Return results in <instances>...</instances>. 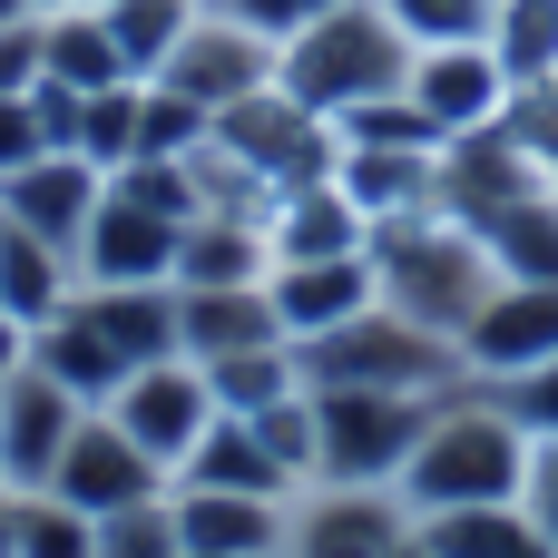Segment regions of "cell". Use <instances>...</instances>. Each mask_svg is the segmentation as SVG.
<instances>
[{
  "mask_svg": "<svg viewBox=\"0 0 558 558\" xmlns=\"http://www.w3.org/2000/svg\"><path fill=\"white\" fill-rule=\"evenodd\" d=\"M530 451H539V441L520 432V412H510L500 392L461 383V392L422 422V441H412L392 500H402L412 520H441V510H500V500L530 490Z\"/></svg>",
  "mask_w": 558,
  "mask_h": 558,
  "instance_id": "cell-1",
  "label": "cell"
},
{
  "mask_svg": "<svg viewBox=\"0 0 558 558\" xmlns=\"http://www.w3.org/2000/svg\"><path fill=\"white\" fill-rule=\"evenodd\" d=\"M373 284H383V304H392V314H412V324H432V333H451V343H461V324L490 304L500 265H490V245H481V226H471V216L422 206V216L373 226Z\"/></svg>",
  "mask_w": 558,
  "mask_h": 558,
  "instance_id": "cell-2",
  "label": "cell"
},
{
  "mask_svg": "<svg viewBox=\"0 0 558 558\" xmlns=\"http://www.w3.org/2000/svg\"><path fill=\"white\" fill-rule=\"evenodd\" d=\"M412 78V39L392 29L383 0H343V10H314L284 49H275V88L304 98L314 118H353L373 98H392Z\"/></svg>",
  "mask_w": 558,
  "mask_h": 558,
  "instance_id": "cell-3",
  "label": "cell"
},
{
  "mask_svg": "<svg viewBox=\"0 0 558 558\" xmlns=\"http://www.w3.org/2000/svg\"><path fill=\"white\" fill-rule=\"evenodd\" d=\"M451 392H363V383H314V481L343 490H392L422 422Z\"/></svg>",
  "mask_w": 558,
  "mask_h": 558,
  "instance_id": "cell-4",
  "label": "cell"
},
{
  "mask_svg": "<svg viewBox=\"0 0 558 558\" xmlns=\"http://www.w3.org/2000/svg\"><path fill=\"white\" fill-rule=\"evenodd\" d=\"M294 353H304V383H363V392H461L471 383L461 343L392 314V304H373V314H353V324H333V333H314Z\"/></svg>",
  "mask_w": 558,
  "mask_h": 558,
  "instance_id": "cell-5",
  "label": "cell"
},
{
  "mask_svg": "<svg viewBox=\"0 0 558 558\" xmlns=\"http://www.w3.org/2000/svg\"><path fill=\"white\" fill-rule=\"evenodd\" d=\"M216 157H235L265 196H294V186L333 177V118H314L284 88H255V98H235L216 118Z\"/></svg>",
  "mask_w": 558,
  "mask_h": 558,
  "instance_id": "cell-6",
  "label": "cell"
},
{
  "mask_svg": "<svg viewBox=\"0 0 558 558\" xmlns=\"http://www.w3.org/2000/svg\"><path fill=\"white\" fill-rule=\"evenodd\" d=\"M167 481H177V461L206 441V422H216V383H206V363H186V353H167V363H147V373H128L118 383V402H98Z\"/></svg>",
  "mask_w": 558,
  "mask_h": 558,
  "instance_id": "cell-7",
  "label": "cell"
},
{
  "mask_svg": "<svg viewBox=\"0 0 558 558\" xmlns=\"http://www.w3.org/2000/svg\"><path fill=\"white\" fill-rule=\"evenodd\" d=\"M412 108L432 118V137L451 147V137H481V128H500L510 108H520V78L500 69V49L490 39H461V49H412Z\"/></svg>",
  "mask_w": 558,
  "mask_h": 558,
  "instance_id": "cell-8",
  "label": "cell"
},
{
  "mask_svg": "<svg viewBox=\"0 0 558 558\" xmlns=\"http://www.w3.org/2000/svg\"><path fill=\"white\" fill-rule=\"evenodd\" d=\"M539 363H558V284H490V304L461 324V373L500 392Z\"/></svg>",
  "mask_w": 558,
  "mask_h": 558,
  "instance_id": "cell-9",
  "label": "cell"
},
{
  "mask_svg": "<svg viewBox=\"0 0 558 558\" xmlns=\"http://www.w3.org/2000/svg\"><path fill=\"white\" fill-rule=\"evenodd\" d=\"M157 88H177V98H196V108H235V98H255V88H275V39H255V29H235L226 10H206L196 0V20H186V39L167 49V69H157Z\"/></svg>",
  "mask_w": 558,
  "mask_h": 558,
  "instance_id": "cell-10",
  "label": "cell"
},
{
  "mask_svg": "<svg viewBox=\"0 0 558 558\" xmlns=\"http://www.w3.org/2000/svg\"><path fill=\"white\" fill-rule=\"evenodd\" d=\"M402 539H412V510L392 490H343V481H304L284 520V558H392Z\"/></svg>",
  "mask_w": 558,
  "mask_h": 558,
  "instance_id": "cell-11",
  "label": "cell"
},
{
  "mask_svg": "<svg viewBox=\"0 0 558 558\" xmlns=\"http://www.w3.org/2000/svg\"><path fill=\"white\" fill-rule=\"evenodd\" d=\"M39 490H59L69 510H88V520H108V510H137V500H157L167 490V471L108 422V412H88L78 432H69V451H59V471L39 481Z\"/></svg>",
  "mask_w": 558,
  "mask_h": 558,
  "instance_id": "cell-12",
  "label": "cell"
},
{
  "mask_svg": "<svg viewBox=\"0 0 558 558\" xmlns=\"http://www.w3.org/2000/svg\"><path fill=\"white\" fill-rule=\"evenodd\" d=\"M177 235H186L177 216H157L128 186H108L88 235H78V284H177Z\"/></svg>",
  "mask_w": 558,
  "mask_h": 558,
  "instance_id": "cell-13",
  "label": "cell"
},
{
  "mask_svg": "<svg viewBox=\"0 0 558 558\" xmlns=\"http://www.w3.org/2000/svg\"><path fill=\"white\" fill-rule=\"evenodd\" d=\"M78 422H88V402H78L69 383H49L39 363H20V373L0 383V481H10V490H39V481L59 471V451H69Z\"/></svg>",
  "mask_w": 558,
  "mask_h": 558,
  "instance_id": "cell-14",
  "label": "cell"
},
{
  "mask_svg": "<svg viewBox=\"0 0 558 558\" xmlns=\"http://www.w3.org/2000/svg\"><path fill=\"white\" fill-rule=\"evenodd\" d=\"M520 196H549V167L530 157V137H520L510 118L441 147V206H451V216L481 226V216H500V206H520Z\"/></svg>",
  "mask_w": 558,
  "mask_h": 558,
  "instance_id": "cell-15",
  "label": "cell"
},
{
  "mask_svg": "<svg viewBox=\"0 0 558 558\" xmlns=\"http://www.w3.org/2000/svg\"><path fill=\"white\" fill-rule=\"evenodd\" d=\"M98 196H108V177H98L88 157H59V147L29 157L20 177H0V216L29 226V235H49V245H69V265H78V235H88Z\"/></svg>",
  "mask_w": 558,
  "mask_h": 558,
  "instance_id": "cell-16",
  "label": "cell"
},
{
  "mask_svg": "<svg viewBox=\"0 0 558 558\" xmlns=\"http://www.w3.org/2000/svg\"><path fill=\"white\" fill-rule=\"evenodd\" d=\"M177 549L186 558H284V520L294 500H255V490H177Z\"/></svg>",
  "mask_w": 558,
  "mask_h": 558,
  "instance_id": "cell-17",
  "label": "cell"
},
{
  "mask_svg": "<svg viewBox=\"0 0 558 558\" xmlns=\"http://www.w3.org/2000/svg\"><path fill=\"white\" fill-rule=\"evenodd\" d=\"M333 186L363 206V226L422 216V206H441V147H353V137H333Z\"/></svg>",
  "mask_w": 558,
  "mask_h": 558,
  "instance_id": "cell-18",
  "label": "cell"
},
{
  "mask_svg": "<svg viewBox=\"0 0 558 558\" xmlns=\"http://www.w3.org/2000/svg\"><path fill=\"white\" fill-rule=\"evenodd\" d=\"M265 294H275V324H284L294 343H314V333H333V324H353V314H373V304H383V284H373V255L275 265V275H265Z\"/></svg>",
  "mask_w": 558,
  "mask_h": 558,
  "instance_id": "cell-19",
  "label": "cell"
},
{
  "mask_svg": "<svg viewBox=\"0 0 558 558\" xmlns=\"http://www.w3.org/2000/svg\"><path fill=\"white\" fill-rule=\"evenodd\" d=\"M245 343H294L275 324L265 284H177V353L186 363H216V353H245Z\"/></svg>",
  "mask_w": 558,
  "mask_h": 558,
  "instance_id": "cell-20",
  "label": "cell"
},
{
  "mask_svg": "<svg viewBox=\"0 0 558 558\" xmlns=\"http://www.w3.org/2000/svg\"><path fill=\"white\" fill-rule=\"evenodd\" d=\"M265 245H275V265H324V255H373V226H363V206L333 177H314V186L275 196Z\"/></svg>",
  "mask_w": 558,
  "mask_h": 558,
  "instance_id": "cell-21",
  "label": "cell"
},
{
  "mask_svg": "<svg viewBox=\"0 0 558 558\" xmlns=\"http://www.w3.org/2000/svg\"><path fill=\"white\" fill-rule=\"evenodd\" d=\"M177 490H255V500H294V471L265 451V432H255V422L216 412V422H206V441L177 461Z\"/></svg>",
  "mask_w": 558,
  "mask_h": 558,
  "instance_id": "cell-22",
  "label": "cell"
},
{
  "mask_svg": "<svg viewBox=\"0 0 558 558\" xmlns=\"http://www.w3.org/2000/svg\"><path fill=\"white\" fill-rule=\"evenodd\" d=\"M39 78L49 88H137L128 78V59H118V29H108V10L98 0H78V10H49L39 20Z\"/></svg>",
  "mask_w": 558,
  "mask_h": 558,
  "instance_id": "cell-23",
  "label": "cell"
},
{
  "mask_svg": "<svg viewBox=\"0 0 558 558\" xmlns=\"http://www.w3.org/2000/svg\"><path fill=\"white\" fill-rule=\"evenodd\" d=\"M69 294H78L69 245H49V235H29V226H10V216H0V314L39 333V324H49Z\"/></svg>",
  "mask_w": 558,
  "mask_h": 558,
  "instance_id": "cell-24",
  "label": "cell"
},
{
  "mask_svg": "<svg viewBox=\"0 0 558 558\" xmlns=\"http://www.w3.org/2000/svg\"><path fill=\"white\" fill-rule=\"evenodd\" d=\"M275 275V245L255 216H196L177 235V284H265Z\"/></svg>",
  "mask_w": 558,
  "mask_h": 558,
  "instance_id": "cell-25",
  "label": "cell"
},
{
  "mask_svg": "<svg viewBox=\"0 0 558 558\" xmlns=\"http://www.w3.org/2000/svg\"><path fill=\"white\" fill-rule=\"evenodd\" d=\"M481 245H490L500 284H558V186L500 206V216H481Z\"/></svg>",
  "mask_w": 558,
  "mask_h": 558,
  "instance_id": "cell-26",
  "label": "cell"
},
{
  "mask_svg": "<svg viewBox=\"0 0 558 558\" xmlns=\"http://www.w3.org/2000/svg\"><path fill=\"white\" fill-rule=\"evenodd\" d=\"M412 530L432 539V558H558L520 500H500V510H441V520H412Z\"/></svg>",
  "mask_w": 558,
  "mask_h": 558,
  "instance_id": "cell-27",
  "label": "cell"
},
{
  "mask_svg": "<svg viewBox=\"0 0 558 558\" xmlns=\"http://www.w3.org/2000/svg\"><path fill=\"white\" fill-rule=\"evenodd\" d=\"M206 383H216V412L255 422V412H275V402L304 392V353H294V343H245V353H216Z\"/></svg>",
  "mask_w": 558,
  "mask_h": 558,
  "instance_id": "cell-28",
  "label": "cell"
},
{
  "mask_svg": "<svg viewBox=\"0 0 558 558\" xmlns=\"http://www.w3.org/2000/svg\"><path fill=\"white\" fill-rule=\"evenodd\" d=\"M490 49L520 88H558V0H500Z\"/></svg>",
  "mask_w": 558,
  "mask_h": 558,
  "instance_id": "cell-29",
  "label": "cell"
},
{
  "mask_svg": "<svg viewBox=\"0 0 558 558\" xmlns=\"http://www.w3.org/2000/svg\"><path fill=\"white\" fill-rule=\"evenodd\" d=\"M108 10V29H118V59H128V78H157L167 69V49L186 39V20H196V0H98Z\"/></svg>",
  "mask_w": 558,
  "mask_h": 558,
  "instance_id": "cell-30",
  "label": "cell"
},
{
  "mask_svg": "<svg viewBox=\"0 0 558 558\" xmlns=\"http://www.w3.org/2000/svg\"><path fill=\"white\" fill-rule=\"evenodd\" d=\"M206 137H216V108H196V98L137 78V157H196ZM137 157H128V167H137Z\"/></svg>",
  "mask_w": 558,
  "mask_h": 558,
  "instance_id": "cell-31",
  "label": "cell"
},
{
  "mask_svg": "<svg viewBox=\"0 0 558 558\" xmlns=\"http://www.w3.org/2000/svg\"><path fill=\"white\" fill-rule=\"evenodd\" d=\"M69 157H88L98 177H118L128 157H137V88H88L78 98V147Z\"/></svg>",
  "mask_w": 558,
  "mask_h": 558,
  "instance_id": "cell-32",
  "label": "cell"
},
{
  "mask_svg": "<svg viewBox=\"0 0 558 558\" xmlns=\"http://www.w3.org/2000/svg\"><path fill=\"white\" fill-rule=\"evenodd\" d=\"M20 558H98V520L59 490H20Z\"/></svg>",
  "mask_w": 558,
  "mask_h": 558,
  "instance_id": "cell-33",
  "label": "cell"
},
{
  "mask_svg": "<svg viewBox=\"0 0 558 558\" xmlns=\"http://www.w3.org/2000/svg\"><path fill=\"white\" fill-rule=\"evenodd\" d=\"M383 10L412 49H461V39H490L500 20V0H383Z\"/></svg>",
  "mask_w": 558,
  "mask_h": 558,
  "instance_id": "cell-34",
  "label": "cell"
},
{
  "mask_svg": "<svg viewBox=\"0 0 558 558\" xmlns=\"http://www.w3.org/2000/svg\"><path fill=\"white\" fill-rule=\"evenodd\" d=\"M98 558H177V500H137V510H108L98 520Z\"/></svg>",
  "mask_w": 558,
  "mask_h": 558,
  "instance_id": "cell-35",
  "label": "cell"
},
{
  "mask_svg": "<svg viewBox=\"0 0 558 558\" xmlns=\"http://www.w3.org/2000/svg\"><path fill=\"white\" fill-rule=\"evenodd\" d=\"M500 402L520 412V432H530V441H558V363L520 373V383H500Z\"/></svg>",
  "mask_w": 558,
  "mask_h": 558,
  "instance_id": "cell-36",
  "label": "cell"
},
{
  "mask_svg": "<svg viewBox=\"0 0 558 558\" xmlns=\"http://www.w3.org/2000/svg\"><path fill=\"white\" fill-rule=\"evenodd\" d=\"M29 157H49V128H39V98H0V177H20Z\"/></svg>",
  "mask_w": 558,
  "mask_h": 558,
  "instance_id": "cell-37",
  "label": "cell"
},
{
  "mask_svg": "<svg viewBox=\"0 0 558 558\" xmlns=\"http://www.w3.org/2000/svg\"><path fill=\"white\" fill-rule=\"evenodd\" d=\"M206 10H226L235 29H255V39H275V49H284V39H294V29L314 20L304 0H206Z\"/></svg>",
  "mask_w": 558,
  "mask_h": 558,
  "instance_id": "cell-38",
  "label": "cell"
},
{
  "mask_svg": "<svg viewBox=\"0 0 558 558\" xmlns=\"http://www.w3.org/2000/svg\"><path fill=\"white\" fill-rule=\"evenodd\" d=\"M520 510L539 520V539L558 549V441H539V451H530V490H520Z\"/></svg>",
  "mask_w": 558,
  "mask_h": 558,
  "instance_id": "cell-39",
  "label": "cell"
},
{
  "mask_svg": "<svg viewBox=\"0 0 558 558\" xmlns=\"http://www.w3.org/2000/svg\"><path fill=\"white\" fill-rule=\"evenodd\" d=\"M20 363H29V324H10V314H0V383H10Z\"/></svg>",
  "mask_w": 558,
  "mask_h": 558,
  "instance_id": "cell-40",
  "label": "cell"
},
{
  "mask_svg": "<svg viewBox=\"0 0 558 558\" xmlns=\"http://www.w3.org/2000/svg\"><path fill=\"white\" fill-rule=\"evenodd\" d=\"M0 558H20V490H0Z\"/></svg>",
  "mask_w": 558,
  "mask_h": 558,
  "instance_id": "cell-41",
  "label": "cell"
},
{
  "mask_svg": "<svg viewBox=\"0 0 558 558\" xmlns=\"http://www.w3.org/2000/svg\"><path fill=\"white\" fill-rule=\"evenodd\" d=\"M20 20H29V0H0V29H20Z\"/></svg>",
  "mask_w": 558,
  "mask_h": 558,
  "instance_id": "cell-42",
  "label": "cell"
},
{
  "mask_svg": "<svg viewBox=\"0 0 558 558\" xmlns=\"http://www.w3.org/2000/svg\"><path fill=\"white\" fill-rule=\"evenodd\" d=\"M392 558H432V539H422V530H412V539H402V549H392Z\"/></svg>",
  "mask_w": 558,
  "mask_h": 558,
  "instance_id": "cell-43",
  "label": "cell"
},
{
  "mask_svg": "<svg viewBox=\"0 0 558 558\" xmlns=\"http://www.w3.org/2000/svg\"><path fill=\"white\" fill-rule=\"evenodd\" d=\"M49 10H78V0H29V20H49Z\"/></svg>",
  "mask_w": 558,
  "mask_h": 558,
  "instance_id": "cell-44",
  "label": "cell"
},
{
  "mask_svg": "<svg viewBox=\"0 0 558 558\" xmlns=\"http://www.w3.org/2000/svg\"><path fill=\"white\" fill-rule=\"evenodd\" d=\"M304 10H343V0H304Z\"/></svg>",
  "mask_w": 558,
  "mask_h": 558,
  "instance_id": "cell-45",
  "label": "cell"
},
{
  "mask_svg": "<svg viewBox=\"0 0 558 558\" xmlns=\"http://www.w3.org/2000/svg\"><path fill=\"white\" fill-rule=\"evenodd\" d=\"M0 490H10V481H0Z\"/></svg>",
  "mask_w": 558,
  "mask_h": 558,
  "instance_id": "cell-46",
  "label": "cell"
},
{
  "mask_svg": "<svg viewBox=\"0 0 558 558\" xmlns=\"http://www.w3.org/2000/svg\"><path fill=\"white\" fill-rule=\"evenodd\" d=\"M177 558H186V549H177Z\"/></svg>",
  "mask_w": 558,
  "mask_h": 558,
  "instance_id": "cell-47",
  "label": "cell"
}]
</instances>
